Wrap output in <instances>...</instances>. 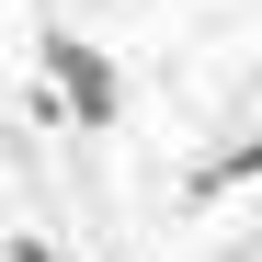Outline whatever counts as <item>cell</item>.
Returning a JSON list of instances; mask_svg holds the SVG:
<instances>
[{
    "instance_id": "obj_1",
    "label": "cell",
    "mask_w": 262,
    "mask_h": 262,
    "mask_svg": "<svg viewBox=\"0 0 262 262\" xmlns=\"http://www.w3.org/2000/svg\"><path fill=\"white\" fill-rule=\"evenodd\" d=\"M46 80H57V114L69 125H114V103H125V80H114V57L92 46V34H46Z\"/></svg>"
},
{
    "instance_id": "obj_2",
    "label": "cell",
    "mask_w": 262,
    "mask_h": 262,
    "mask_svg": "<svg viewBox=\"0 0 262 262\" xmlns=\"http://www.w3.org/2000/svg\"><path fill=\"white\" fill-rule=\"evenodd\" d=\"M251 171H262V137H239L216 171H194V194H228V183H251Z\"/></svg>"
},
{
    "instance_id": "obj_3",
    "label": "cell",
    "mask_w": 262,
    "mask_h": 262,
    "mask_svg": "<svg viewBox=\"0 0 262 262\" xmlns=\"http://www.w3.org/2000/svg\"><path fill=\"white\" fill-rule=\"evenodd\" d=\"M0 262H57V251L46 239H0Z\"/></svg>"
}]
</instances>
